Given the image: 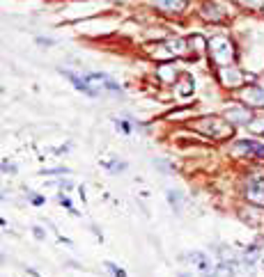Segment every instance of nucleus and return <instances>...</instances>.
<instances>
[{"instance_id":"obj_1","label":"nucleus","mask_w":264,"mask_h":277,"mask_svg":"<svg viewBox=\"0 0 264 277\" xmlns=\"http://www.w3.org/2000/svg\"><path fill=\"white\" fill-rule=\"evenodd\" d=\"M207 48H209L211 58H214V62L218 64L220 69H225V67L232 64V60H234V48H232L230 39H225V37H211L209 44H207Z\"/></svg>"},{"instance_id":"obj_2","label":"nucleus","mask_w":264,"mask_h":277,"mask_svg":"<svg viewBox=\"0 0 264 277\" xmlns=\"http://www.w3.org/2000/svg\"><path fill=\"white\" fill-rule=\"evenodd\" d=\"M195 129L202 131L204 135H209V138H230V135H232V126H230L228 121L216 119V117L200 119L195 124Z\"/></svg>"},{"instance_id":"obj_3","label":"nucleus","mask_w":264,"mask_h":277,"mask_svg":"<svg viewBox=\"0 0 264 277\" xmlns=\"http://www.w3.org/2000/svg\"><path fill=\"white\" fill-rule=\"evenodd\" d=\"M186 259L191 261V263H195V268H198V273L202 277H216L218 275V268L214 266V261H211L204 252H191Z\"/></svg>"},{"instance_id":"obj_4","label":"nucleus","mask_w":264,"mask_h":277,"mask_svg":"<svg viewBox=\"0 0 264 277\" xmlns=\"http://www.w3.org/2000/svg\"><path fill=\"white\" fill-rule=\"evenodd\" d=\"M246 199L250 204L264 206V176H250L246 181Z\"/></svg>"},{"instance_id":"obj_5","label":"nucleus","mask_w":264,"mask_h":277,"mask_svg":"<svg viewBox=\"0 0 264 277\" xmlns=\"http://www.w3.org/2000/svg\"><path fill=\"white\" fill-rule=\"evenodd\" d=\"M234 151L246 154V158H264V145H257L253 140H239L234 145Z\"/></svg>"},{"instance_id":"obj_6","label":"nucleus","mask_w":264,"mask_h":277,"mask_svg":"<svg viewBox=\"0 0 264 277\" xmlns=\"http://www.w3.org/2000/svg\"><path fill=\"white\" fill-rule=\"evenodd\" d=\"M241 101H246L248 105H255V108L264 105V87H260V85L246 87V89L241 92Z\"/></svg>"},{"instance_id":"obj_7","label":"nucleus","mask_w":264,"mask_h":277,"mask_svg":"<svg viewBox=\"0 0 264 277\" xmlns=\"http://www.w3.org/2000/svg\"><path fill=\"white\" fill-rule=\"evenodd\" d=\"M85 78L90 80V85H92V83H97V87H94V89H99V92H101V89H110V92H120V85H117V83H115L113 78H108L106 73H88Z\"/></svg>"},{"instance_id":"obj_8","label":"nucleus","mask_w":264,"mask_h":277,"mask_svg":"<svg viewBox=\"0 0 264 277\" xmlns=\"http://www.w3.org/2000/svg\"><path fill=\"white\" fill-rule=\"evenodd\" d=\"M225 119L234 121V124H248V121L253 119V115H250V110H248L246 105H237V108L225 110Z\"/></svg>"},{"instance_id":"obj_9","label":"nucleus","mask_w":264,"mask_h":277,"mask_svg":"<svg viewBox=\"0 0 264 277\" xmlns=\"http://www.w3.org/2000/svg\"><path fill=\"white\" fill-rule=\"evenodd\" d=\"M220 78L228 87H237L241 85V80H244V73L234 67H225V69H220Z\"/></svg>"},{"instance_id":"obj_10","label":"nucleus","mask_w":264,"mask_h":277,"mask_svg":"<svg viewBox=\"0 0 264 277\" xmlns=\"http://www.w3.org/2000/svg\"><path fill=\"white\" fill-rule=\"evenodd\" d=\"M64 76H67V78H69L71 83H74V85L78 87L80 92H85V94H90V96H97V94H99L97 89H94V87L90 85V80L85 78V76H76V73H69V71H67Z\"/></svg>"},{"instance_id":"obj_11","label":"nucleus","mask_w":264,"mask_h":277,"mask_svg":"<svg viewBox=\"0 0 264 277\" xmlns=\"http://www.w3.org/2000/svg\"><path fill=\"white\" fill-rule=\"evenodd\" d=\"M154 7L161 12H184L186 0H154Z\"/></svg>"},{"instance_id":"obj_12","label":"nucleus","mask_w":264,"mask_h":277,"mask_svg":"<svg viewBox=\"0 0 264 277\" xmlns=\"http://www.w3.org/2000/svg\"><path fill=\"white\" fill-rule=\"evenodd\" d=\"M163 46L168 48V55H182V53H184V46H186V44L182 42V39H168Z\"/></svg>"},{"instance_id":"obj_13","label":"nucleus","mask_w":264,"mask_h":277,"mask_svg":"<svg viewBox=\"0 0 264 277\" xmlns=\"http://www.w3.org/2000/svg\"><path fill=\"white\" fill-rule=\"evenodd\" d=\"M202 16L209 18V21H223V14H218V9H216V5H204L202 7Z\"/></svg>"},{"instance_id":"obj_14","label":"nucleus","mask_w":264,"mask_h":277,"mask_svg":"<svg viewBox=\"0 0 264 277\" xmlns=\"http://www.w3.org/2000/svg\"><path fill=\"white\" fill-rule=\"evenodd\" d=\"M104 268L110 273V277H126V270L120 268V266H117V263H113V261H106Z\"/></svg>"},{"instance_id":"obj_15","label":"nucleus","mask_w":264,"mask_h":277,"mask_svg":"<svg viewBox=\"0 0 264 277\" xmlns=\"http://www.w3.org/2000/svg\"><path fill=\"white\" fill-rule=\"evenodd\" d=\"M158 78L166 80V83H172V78H175V69H172V67H168V64L158 67Z\"/></svg>"},{"instance_id":"obj_16","label":"nucleus","mask_w":264,"mask_h":277,"mask_svg":"<svg viewBox=\"0 0 264 277\" xmlns=\"http://www.w3.org/2000/svg\"><path fill=\"white\" fill-rule=\"evenodd\" d=\"M179 94L182 96H188L191 94V92H193V78H188V76H186V78H182V83H179Z\"/></svg>"},{"instance_id":"obj_17","label":"nucleus","mask_w":264,"mask_h":277,"mask_svg":"<svg viewBox=\"0 0 264 277\" xmlns=\"http://www.w3.org/2000/svg\"><path fill=\"white\" fill-rule=\"evenodd\" d=\"M237 2L248 9H264V0H237Z\"/></svg>"},{"instance_id":"obj_18","label":"nucleus","mask_w":264,"mask_h":277,"mask_svg":"<svg viewBox=\"0 0 264 277\" xmlns=\"http://www.w3.org/2000/svg\"><path fill=\"white\" fill-rule=\"evenodd\" d=\"M168 202H170V206H175V211H179V192L168 190Z\"/></svg>"},{"instance_id":"obj_19","label":"nucleus","mask_w":264,"mask_h":277,"mask_svg":"<svg viewBox=\"0 0 264 277\" xmlns=\"http://www.w3.org/2000/svg\"><path fill=\"white\" fill-rule=\"evenodd\" d=\"M28 197H30V202H32L35 206H42V204H44V197H39V195H35V192H30Z\"/></svg>"},{"instance_id":"obj_20","label":"nucleus","mask_w":264,"mask_h":277,"mask_svg":"<svg viewBox=\"0 0 264 277\" xmlns=\"http://www.w3.org/2000/svg\"><path fill=\"white\" fill-rule=\"evenodd\" d=\"M58 199H60V204H62V206L71 208V202H69V197H64V195H60V197H58ZM71 211H74V208H71ZM74 216H76V211H74Z\"/></svg>"},{"instance_id":"obj_21","label":"nucleus","mask_w":264,"mask_h":277,"mask_svg":"<svg viewBox=\"0 0 264 277\" xmlns=\"http://www.w3.org/2000/svg\"><path fill=\"white\" fill-rule=\"evenodd\" d=\"M32 232H35V238H39V241H42V238H46V232L42 229V227H35Z\"/></svg>"},{"instance_id":"obj_22","label":"nucleus","mask_w":264,"mask_h":277,"mask_svg":"<svg viewBox=\"0 0 264 277\" xmlns=\"http://www.w3.org/2000/svg\"><path fill=\"white\" fill-rule=\"evenodd\" d=\"M108 170H124V163H106Z\"/></svg>"},{"instance_id":"obj_23","label":"nucleus","mask_w":264,"mask_h":277,"mask_svg":"<svg viewBox=\"0 0 264 277\" xmlns=\"http://www.w3.org/2000/svg\"><path fill=\"white\" fill-rule=\"evenodd\" d=\"M250 129L255 131V133H262L264 135V124H250Z\"/></svg>"},{"instance_id":"obj_24","label":"nucleus","mask_w":264,"mask_h":277,"mask_svg":"<svg viewBox=\"0 0 264 277\" xmlns=\"http://www.w3.org/2000/svg\"><path fill=\"white\" fill-rule=\"evenodd\" d=\"M2 170H5V172H14V165H9L7 160H5V163H2Z\"/></svg>"},{"instance_id":"obj_25","label":"nucleus","mask_w":264,"mask_h":277,"mask_svg":"<svg viewBox=\"0 0 264 277\" xmlns=\"http://www.w3.org/2000/svg\"><path fill=\"white\" fill-rule=\"evenodd\" d=\"M37 44H44V46H51V39H44V37H39V39H37Z\"/></svg>"},{"instance_id":"obj_26","label":"nucleus","mask_w":264,"mask_h":277,"mask_svg":"<svg viewBox=\"0 0 264 277\" xmlns=\"http://www.w3.org/2000/svg\"><path fill=\"white\" fill-rule=\"evenodd\" d=\"M179 277H188V275H179Z\"/></svg>"},{"instance_id":"obj_27","label":"nucleus","mask_w":264,"mask_h":277,"mask_svg":"<svg viewBox=\"0 0 264 277\" xmlns=\"http://www.w3.org/2000/svg\"><path fill=\"white\" fill-rule=\"evenodd\" d=\"M262 12H264V9H262Z\"/></svg>"}]
</instances>
